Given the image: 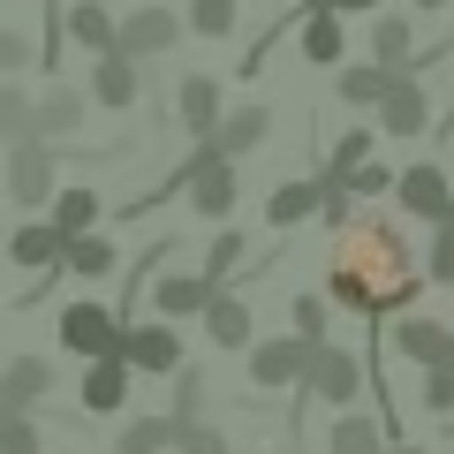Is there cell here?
Returning <instances> with one entry per match:
<instances>
[{
  "instance_id": "cell-46",
  "label": "cell",
  "mask_w": 454,
  "mask_h": 454,
  "mask_svg": "<svg viewBox=\"0 0 454 454\" xmlns=\"http://www.w3.org/2000/svg\"><path fill=\"white\" fill-rule=\"evenodd\" d=\"M0 417H8V409H0Z\"/></svg>"
},
{
  "instance_id": "cell-24",
  "label": "cell",
  "mask_w": 454,
  "mask_h": 454,
  "mask_svg": "<svg viewBox=\"0 0 454 454\" xmlns=\"http://www.w3.org/2000/svg\"><path fill=\"white\" fill-rule=\"evenodd\" d=\"M340 46H348V31H340V8H310V16H303V61H310V68H333Z\"/></svg>"
},
{
  "instance_id": "cell-23",
  "label": "cell",
  "mask_w": 454,
  "mask_h": 454,
  "mask_svg": "<svg viewBox=\"0 0 454 454\" xmlns=\"http://www.w3.org/2000/svg\"><path fill=\"white\" fill-rule=\"evenodd\" d=\"M114 265H121V250H114L98 227H91V235H68V258H61V273H68V280H106Z\"/></svg>"
},
{
  "instance_id": "cell-15",
  "label": "cell",
  "mask_w": 454,
  "mask_h": 454,
  "mask_svg": "<svg viewBox=\"0 0 454 454\" xmlns=\"http://www.w3.org/2000/svg\"><path fill=\"white\" fill-rule=\"evenodd\" d=\"M152 295H160V318H205V310H212V295H220V280H212L205 265H197V273H167Z\"/></svg>"
},
{
  "instance_id": "cell-20",
  "label": "cell",
  "mask_w": 454,
  "mask_h": 454,
  "mask_svg": "<svg viewBox=\"0 0 454 454\" xmlns=\"http://www.w3.org/2000/svg\"><path fill=\"white\" fill-rule=\"evenodd\" d=\"M265 129H273V114H265V106H227V121H220L212 145H220L227 160H250V152L265 145Z\"/></svg>"
},
{
  "instance_id": "cell-42",
  "label": "cell",
  "mask_w": 454,
  "mask_h": 454,
  "mask_svg": "<svg viewBox=\"0 0 454 454\" xmlns=\"http://www.w3.org/2000/svg\"><path fill=\"white\" fill-rule=\"evenodd\" d=\"M387 454H432V447H409V439H394V447Z\"/></svg>"
},
{
  "instance_id": "cell-25",
  "label": "cell",
  "mask_w": 454,
  "mask_h": 454,
  "mask_svg": "<svg viewBox=\"0 0 454 454\" xmlns=\"http://www.w3.org/2000/svg\"><path fill=\"white\" fill-rule=\"evenodd\" d=\"M387 83H394V68H387V61L333 68V98H340V106H379V98H387Z\"/></svg>"
},
{
  "instance_id": "cell-8",
  "label": "cell",
  "mask_w": 454,
  "mask_h": 454,
  "mask_svg": "<svg viewBox=\"0 0 454 454\" xmlns=\"http://www.w3.org/2000/svg\"><path fill=\"white\" fill-rule=\"evenodd\" d=\"M182 31H190V16H175V8H137V16H121L114 46L129 53V61H160L167 46H182Z\"/></svg>"
},
{
  "instance_id": "cell-3",
  "label": "cell",
  "mask_w": 454,
  "mask_h": 454,
  "mask_svg": "<svg viewBox=\"0 0 454 454\" xmlns=\"http://www.w3.org/2000/svg\"><path fill=\"white\" fill-rule=\"evenodd\" d=\"M121 310H106V303H91V295H83V303H68L61 310V325H53V333H61V348L68 356H83V364H98V356H121Z\"/></svg>"
},
{
  "instance_id": "cell-32",
  "label": "cell",
  "mask_w": 454,
  "mask_h": 454,
  "mask_svg": "<svg viewBox=\"0 0 454 454\" xmlns=\"http://www.w3.org/2000/svg\"><path fill=\"white\" fill-rule=\"evenodd\" d=\"M190 31L197 38H227L235 31V0H190Z\"/></svg>"
},
{
  "instance_id": "cell-33",
  "label": "cell",
  "mask_w": 454,
  "mask_h": 454,
  "mask_svg": "<svg viewBox=\"0 0 454 454\" xmlns=\"http://www.w3.org/2000/svg\"><path fill=\"white\" fill-rule=\"evenodd\" d=\"M325 325H333V295H295V333L303 340H325Z\"/></svg>"
},
{
  "instance_id": "cell-19",
  "label": "cell",
  "mask_w": 454,
  "mask_h": 454,
  "mask_svg": "<svg viewBox=\"0 0 454 454\" xmlns=\"http://www.w3.org/2000/svg\"><path fill=\"white\" fill-rule=\"evenodd\" d=\"M205 333H212V348H258V340H250V333H258V318H250V303H243V295H212V310H205Z\"/></svg>"
},
{
  "instance_id": "cell-27",
  "label": "cell",
  "mask_w": 454,
  "mask_h": 454,
  "mask_svg": "<svg viewBox=\"0 0 454 454\" xmlns=\"http://www.w3.org/2000/svg\"><path fill=\"white\" fill-rule=\"evenodd\" d=\"M372 61L417 68V31H409V16H379V23H372Z\"/></svg>"
},
{
  "instance_id": "cell-6",
  "label": "cell",
  "mask_w": 454,
  "mask_h": 454,
  "mask_svg": "<svg viewBox=\"0 0 454 454\" xmlns=\"http://www.w3.org/2000/svg\"><path fill=\"white\" fill-rule=\"evenodd\" d=\"M310 356H318V340H258L250 348V387L258 394H273V387H303L310 379Z\"/></svg>"
},
{
  "instance_id": "cell-26",
  "label": "cell",
  "mask_w": 454,
  "mask_h": 454,
  "mask_svg": "<svg viewBox=\"0 0 454 454\" xmlns=\"http://www.w3.org/2000/svg\"><path fill=\"white\" fill-rule=\"evenodd\" d=\"M182 439V417L167 409V417H129L121 424V454H175Z\"/></svg>"
},
{
  "instance_id": "cell-12",
  "label": "cell",
  "mask_w": 454,
  "mask_h": 454,
  "mask_svg": "<svg viewBox=\"0 0 454 454\" xmlns=\"http://www.w3.org/2000/svg\"><path fill=\"white\" fill-rule=\"evenodd\" d=\"M8 258H16L23 273H61V258H68V235L53 227V212H46V220H23L16 235H8Z\"/></svg>"
},
{
  "instance_id": "cell-21",
  "label": "cell",
  "mask_w": 454,
  "mask_h": 454,
  "mask_svg": "<svg viewBox=\"0 0 454 454\" xmlns=\"http://www.w3.org/2000/svg\"><path fill=\"white\" fill-rule=\"evenodd\" d=\"M394 439H387V424H372V417H348L340 409L333 424H325V454H387Z\"/></svg>"
},
{
  "instance_id": "cell-34",
  "label": "cell",
  "mask_w": 454,
  "mask_h": 454,
  "mask_svg": "<svg viewBox=\"0 0 454 454\" xmlns=\"http://www.w3.org/2000/svg\"><path fill=\"white\" fill-rule=\"evenodd\" d=\"M175 417L182 424L205 417V372H197V364H182V372H175Z\"/></svg>"
},
{
  "instance_id": "cell-40",
  "label": "cell",
  "mask_w": 454,
  "mask_h": 454,
  "mask_svg": "<svg viewBox=\"0 0 454 454\" xmlns=\"http://www.w3.org/2000/svg\"><path fill=\"white\" fill-rule=\"evenodd\" d=\"M394 182H402V175H394V167H379V160H364L356 175H348V190H356V197H387Z\"/></svg>"
},
{
  "instance_id": "cell-10",
  "label": "cell",
  "mask_w": 454,
  "mask_h": 454,
  "mask_svg": "<svg viewBox=\"0 0 454 454\" xmlns=\"http://www.w3.org/2000/svg\"><path fill=\"white\" fill-rule=\"evenodd\" d=\"M175 114H182V129L205 145V137H220V121H227V91L212 76H182L175 83Z\"/></svg>"
},
{
  "instance_id": "cell-44",
  "label": "cell",
  "mask_w": 454,
  "mask_h": 454,
  "mask_svg": "<svg viewBox=\"0 0 454 454\" xmlns=\"http://www.w3.org/2000/svg\"><path fill=\"white\" fill-rule=\"evenodd\" d=\"M303 8H325V0H303Z\"/></svg>"
},
{
  "instance_id": "cell-31",
  "label": "cell",
  "mask_w": 454,
  "mask_h": 454,
  "mask_svg": "<svg viewBox=\"0 0 454 454\" xmlns=\"http://www.w3.org/2000/svg\"><path fill=\"white\" fill-rule=\"evenodd\" d=\"M364 160H372V137H364V129H348V137H340L333 152H325V175H333V182H348V175H356Z\"/></svg>"
},
{
  "instance_id": "cell-43",
  "label": "cell",
  "mask_w": 454,
  "mask_h": 454,
  "mask_svg": "<svg viewBox=\"0 0 454 454\" xmlns=\"http://www.w3.org/2000/svg\"><path fill=\"white\" fill-rule=\"evenodd\" d=\"M417 8H447V0H417Z\"/></svg>"
},
{
  "instance_id": "cell-30",
  "label": "cell",
  "mask_w": 454,
  "mask_h": 454,
  "mask_svg": "<svg viewBox=\"0 0 454 454\" xmlns=\"http://www.w3.org/2000/svg\"><path fill=\"white\" fill-rule=\"evenodd\" d=\"M424 273H432V288H454V212H447V220H432V250H424Z\"/></svg>"
},
{
  "instance_id": "cell-4",
  "label": "cell",
  "mask_w": 454,
  "mask_h": 454,
  "mask_svg": "<svg viewBox=\"0 0 454 454\" xmlns=\"http://www.w3.org/2000/svg\"><path fill=\"white\" fill-rule=\"evenodd\" d=\"M303 394H310V402H325V409L340 417L348 402H364V356H356V348H340V340H318Z\"/></svg>"
},
{
  "instance_id": "cell-35",
  "label": "cell",
  "mask_w": 454,
  "mask_h": 454,
  "mask_svg": "<svg viewBox=\"0 0 454 454\" xmlns=\"http://www.w3.org/2000/svg\"><path fill=\"white\" fill-rule=\"evenodd\" d=\"M0 454H38V424H31V409H8V417H0Z\"/></svg>"
},
{
  "instance_id": "cell-41",
  "label": "cell",
  "mask_w": 454,
  "mask_h": 454,
  "mask_svg": "<svg viewBox=\"0 0 454 454\" xmlns=\"http://www.w3.org/2000/svg\"><path fill=\"white\" fill-rule=\"evenodd\" d=\"M325 8H340V16H379L387 0H325Z\"/></svg>"
},
{
  "instance_id": "cell-5",
  "label": "cell",
  "mask_w": 454,
  "mask_h": 454,
  "mask_svg": "<svg viewBox=\"0 0 454 454\" xmlns=\"http://www.w3.org/2000/svg\"><path fill=\"white\" fill-rule=\"evenodd\" d=\"M121 356H129L145 379H175L182 364H190V356H182L175 318H129V325H121Z\"/></svg>"
},
{
  "instance_id": "cell-16",
  "label": "cell",
  "mask_w": 454,
  "mask_h": 454,
  "mask_svg": "<svg viewBox=\"0 0 454 454\" xmlns=\"http://www.w3.org/2000/svg\"><path fill=\"white\" fill-rule=\"evenodd\" d=\"M394 356H417V364H454V333L432 318H417V310H402L394 318Z\"/></svg>"
},
{
  "instance_id": "cell-7",
  "label": "cell",
  "mask_w": 454,
  "mask_h": 454,
  "mask_svg": "<svg viewBox=\"0 0 454 454\" xmlns=\"http://www.w3.org/2000/svg\"><path fill=\"white\" fill-rule=\"evenodd\" d=\"M379 129H387V137H424V129H432V91H424L417 68H394L387 98H379Z\"/></svg>"
},
{
  "instance_id": "cell-9",
  "label": "cell",
  "mask_w": 454,
  "mask_h": 454,
  "mask_svg": "<svg viewBox=\"0 0 454 454\" xmlns=\"http://www.w3.org/2000/svg\"><path fill=\"white\" fill-rule=\"evenodd\" d=\"M394 205H402L409 220H447V212H454V182H447V167H439V160H417L402 182H394Z\"/></svg>"
},
{
  "instance_id": "cell-17",
  "label": "cell",
  "mask_w": 454,
  "mask_h": 454,
  "mask_svg": "<svg viewBox=\"0 0 454 454\" xmlns=\"http://www.w3.org/2000/svg\"><path fill=\"white\" fill-rule=\"evenodd\" d=\"M83 98L91 91H68V83H46V91H38V137H46V145H68V137L83 129Z\"/></svg>"
},
{
  "instance_id": "cell-13",
  "label": "cell",
  "mask_w": 454,
  "mask_h": 454,
  "mask_svg": "<svg viewBox=\"0 0 454 454\" xmlns=\"http://www.w3.org/2000/svg\"><path fill=\"white\" fill-rule=\"evenodd\" d=\"M129 379H137L129 356H98V364H83V409H91V417H114V409L129 402Z\"/></svg>"
},
{
  "instance_id": "cell-39",
  "label": "cell",
  "mask_w": 454,
  "mask_h": 454,
  "mask_svg": "<svg viewBox=\"0 0 454 454\" xmlns=\"http://www.w3.org/2000/svg\"><path fill=\"white\" fill-rule=\"evenodd\" d=\"M31 68V31H8L0 23V76H23Z\"/></svg>"
},
{
  "instance_id": "cell-11",
  "label": "cell",
  "mask_w": 454,
  "mask_h": 454,
  "mask_svg": "<svg viewBox=\"0 0 454 454\" xmlns=\"http://www.w3.org/2000/svg\"><path fill=\"white\" fill-rule=\"evenodd\" d=\"M137 91H145V61H129V53L114 46V53H98L91 61V106H137Z\"/></svg>"
},
{
  "instance_id": "cell-2",
  "label": "cell",
  "mask_w": 454,
  "mask_h": 454,
  "mask_svg": "<svg viewBox=\"0 0 454 454\" xmlns=\"http://www.w3.org/2000/svg\"><path fill=\"white\" fill-rule=\"evenodd\" d=\"M53 160H61V145H46V137H23V145H8V197H16L23 212H53Z\"/></svg>"
},
{
  "instance_id": "cell-22",
  "label": "cell",
  "mask_w": 454,
  "mask_h": 454,
  "mask_svg": "<svg viewBox=\"0 0 454 454\" xmlns=\"http://www.w3.org/2000/svg\"><path fill=\"white\" fill-rule=\"evenodd\" d=\"M318 205H325V182H280V190L265 197V220L273 227H303V220H318Z\"/></svg>"
},
{
  "instance_id": "cell-36",
  "label": "cell",
  "mask_w": 454,
  "mask_h": 454,
  "mask_svg": "<svg viewBox=\"0 0 454 454\" xmlns=\"http://www.w3.org/2000/svg\"><path fill=\"white\" fill-rule=\"evenodd\" d=\"M424 409L454 417V364H424Z\"/></svg>"
},
{
  "instance_id": "cell-45",
  "label": "cell",
  "mask_w": 454,
  "mask_h": 454,
  "mask_svg": "<svg viewBox=\"0 0 454 454\" xmlns=\"http://www.w3.org/2000/svg\"><path fill=\"white\" fill-rule=\"evenodd\" d=\"M0 250H8V235H0Z\"/></svg>"
},
{
  "instance_id": "cell-37",
  "label": "cell",
  "mask_w": 454,
  "mask_h": 454,
  "mask_svg": "<svg viewBox=\"0 0 454 454\" xmlns=\"http://www.w3.org/2000/svg\"><path fill=\"white\" fill-rule=\"evenodd\" d=\"M235 265H243V235H235V227H220V235H212V250H205V273L227 280Z\"/></svg>"
},
{
  "instance_id": "cell-14",
  "label": "cell",
  "mask_w": 454,
  "mask_h": 454,
  "mask_svg": "<svg viewBox=\"0 0 454 454\" xmlns=\"http://www.w3.org/2000/svg\"><path fill=\"white\" fill-rule=\"evenodd\" d=\"M53 394V364L46 356H8L0 364V409H38Z\"/></svg>"
},
{
  "instance_id": "cell-1",
  "label": "cell",
  "mask_w": 454,
  "mask_h": 454,
  "mask_svg": "<svg viewBox=\"0 0 454 454\" xmlns=\"http://www.w3.org/2000/svg\"><path fill=\"white\" fill-rule=\"evenodd\" d=\"M424 280H432V273H417V258H409V243H402V227H394V220H356V227H340V235H333L325 295H333L340 310L387 325V318H402V310L424 295Z\"/></svg>"
},
{
  "instance_id": "cell-18",
  "label": "cell",
  "mask_w": 454,
  "mask_h": 454,
  "mask_svg": "<svg viewBox=\"0 0 454 454\" xmlns=\"http://www.w3.org/2000/svg\"><path fill=\"white\" fill-rule=\"evenodd\" d=\"M61 23H68V38H76L83 53H114V38H121V16H106V0H76V8H61Z\"/></svg>"
},
{
  "instance_id": "cell-29",
  "label": "cell",
  "mask_w": 454,
  "mask_h": 454,
  "mask_svg": "<svg viewBox=\"0 0 454 454\" xmlns=\"http://www.w3.org/2000/svg\"><path fill=\"white\" fill-rule=\"evenodd\" d=\"M98 190H61L53 197V227H61V235H91V220H98Z\"/></svg>"
},
{
  "instance_id": "cell-38",
  "label": "cell",
  "mask_w": 454,
  "mask_h": 454,
  "mask_svg": "<svg viewBox=\"0 0 454 454\" xmlns=\"http://www.w3.org/2000/svg\"><path fill=\"white\" fill-rule=\"evenodd\" d=\"M175 454H227V439H220V424H182V439H175Z\"/></svg>"
},
{
  "instance_id": "cell-28",
  "label": "cell",
  "mask_w": 454,
  "mask_h": 454,
  "mask_svg": "<svg viewBox=\"0 0 454 454\" xmlns=\"http://www.w3.org/2000/svg\"><path fill=\"white\" fill-rule=\"evenodd\" d=\"M0 137H8V145L38 137V98H23L16 76H0Z\"/></svg>"
}]
</instances>
